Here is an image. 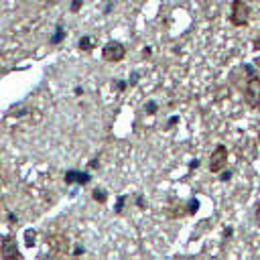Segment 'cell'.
Instances as JSON below:
<instances>
[{
  "mask_svg": "<svg viewBox=\"0 0 260 260\" xmlns=\"http://www.w3.org/2000/svg\"><path fill=\"white\" fill-rule=\"evenodd\" d=\"M252 14V6L248 0H232L230 8V22L234 26H246Z\"/></svg>",
  "mask_w": 260,
  "mask_h": 260,
  "instance_id": "obj_1",
  "label": "cell"
},
{
  "mask_svg": "<svg viewBox=\"0 0 260 260\" xmlns=\"http://www.w3.org/2000/svg\"><path fill=\"white\" fill-rule=\"evenodd\" d=\"M98 165H100V162H98V160H95V158H93V160H91V162H89V167H91V169H95V167H98Z\"/></svg>",
  "mask_w": 260,
  "mask_h": 260,
  "instance_id": "obj_15",
  "label": "cell"
},
{
  "mask_svg": "<svg viewBox=\"0 0 260 260\" xmlns=\"http://www.w3.org/2000/svg\"><path fill=\"white\" fill-rule=\"evenodd\" d=\"M124 87H126V83H124L122 79H118V83H116V89H120V91H122Z\"/></svg>",
  "mask_w": 260,
  "mask_h": 260,
  "instance_id": "obj_12",
  "label": "cell"
},
{
  "mask_svg": "<svg viewBox=\"0 0 260 260\" xmlns=\"http://www.w3.org/2000/svg\"><path fill=\"white\" fill-rule=\"evenodd\" d=\"M209 171L211 173H221L225 167H228V148L223 144H217L211 154H209Z\"/></svg>",
  "mask_w": 260,
  "mask_h": 260,
  "instance_id": "obj_4",
  "label": "cell"
},
{
  "mask_svg": "<svg viewBox=\"0 0 260 260\" xmlns=\"http://www.w3.org/2000/svg\"><path fill=\"white\" fill-rule=\"evenodd\" d=\"M230 177H232V173H230V171H228V173H223V175H221V181H228V179H230Z\"/></svg>",
  "mask_w": 260,
  "mask_h": 260,
  "instance_id": "obj_14",
  "label": "cell"
},
{
  "mask_svg": "<svg viewBox=\"0 0 260 260\" xmlns=\"http://www.w3.org/2000/svg\"><path fill=\"white\" fill-rule=\"evenodd\" d=\"M244 102L248 108H260V77L256 73L248 75V79H246Z\"/></svg>",
  "mask_w": 260,
  "mask_h": 260,
  "instance_id": "obj_2",
  "label": "cell"
},
{
  "mask_svg": "<svg viewBox=\"0 0 260 260\" xmlns=\"http://www.w3.org/2000/svg\"><path fill=\"white\" fill-rule=\"evenodd\" d=\"M146 110H148V112H156V106H154V104H148Z\"/></svg>",
  "mask_w": 260,
  "mask_h": 260,
  "instance_id": "obj_13",
  "label": "cell"
},
{
  "mask_svg": "<svg viewBox=\"0 0 260 260\" xmlns=\"http://www.w3.org/2000/svg\"><path fill=\"white\" fill-rule=\"evenodd\" d=\"M81 4H83V0H73L71 2V12H77L81 8Z\"/></svg>",
  "mask_w": 260,
  "mask_h": 260,
  "instance_id": "obj_11",
  "label": "cell"
},
{
  "mask_svg": "<svg viewBox=\"0 0 260 260\" xmlns=\"http://www.w3.org/2000/svg\"><path fill=\"white\" fill-rule=\"evenodd\" d=\"M63 35H65V32H63V28H61V26H57V35H55V37H51V43H53V45H57V43L63 39Z\"/></svg>",
  "mask_w": 260,
  "mask_h": 260,
  "instance_id": "obj_9",
  "label": "cell"
},
{
  "mask_svg": "<svg viewBox=\"0 0 260 260\" xmlns=\"http://www.w3.org/2000/svg\"><path fill=\"white\" fill-rule=\"evenodd\" d=\"M77 47H79V51L89 53V51L93 49V41H91L89 37H81V39H79V43H77Z\"/></svg>",
  "mask_w": 260,
  "mask_h": 260,
  "instance_id": "obj_7",
  "label": "cell"
},
{
  "mask_svg": "<svg viewBox=\"0 0 260 260\" xmlns=\"http://www.w3.org/2000/svg\"><path fill=\"white\" fill-rule=\"evenodd\" d=\"M199 207V203H197V199H189V203H187V213H195V209Z\"/></svg>",
  "mask_w": 260,
  "mask_h": 260,
  "instance_id": "obj_10",
  "label": "cell"
},
{
  "mask_svg": "<svg viewBox=\"0 0 260 260\" xmlns=\"http://www.w3.org/2000/svg\"><path fill=\"white\" fill-rule=\"evenodd\" d=\"M0 256L4 260H12V258H20L18 248H16V238L12 236H4L2 238V248H0Z\"/></svg>",
  "mask_w": 260,
  "mask_h": 260,
  "instance_id": "obj_5",
  "label": "cell"
},
{
  "mask_svg": "<svg viewBox=\"0 0 260 260\" xmlns=\"http://www.w3.org/2000/svg\"><path fill=\"white\" fill-rule=\"evenodd\" d=\"M93 201H98V203H106V199H108V195H106V191L104 189H93Z\"/></svg>",
  "mask_w": 260,
  "mask_h": 260,
  "instance_id": "obj_8",
  "label": "cell"
},
{
  "mask_svg": "<svg viewBox=\"0 0 260 260\" xmlns=\"http://www.w3.org/2000/svg\"><path fill=\"white\" fill-rule=\"evenodd\" d=\"M102 57H104V61H108V63H120V61L126 57V47H124V43H120V41H108V43L102 47Z\"/></svg>",
  "mask_w": 260,
  "mask_h": 260,
  "instance_id": "obj_3",
  "label": "cell"
},
{
  "mask_svg": "<svg viewBox=\"0 0 260 260\" xmlns=\"http://www.w3.org/2000/svg\"><path fill=\"white\" fill-rule=\"evenodd\" d=\"M65 181L67 183H79V185H87L89 183V175L87 173H79V171H67L65 173Z\"/></svg>",
  "mask_w": 260,
  "mask_h": 260,
  "instance_id": "obj_6",
  "label": "cell"
}]
</instances>
